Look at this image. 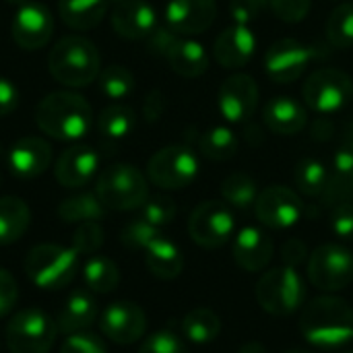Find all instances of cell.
I'll list each match as a JSON object with an SVG mask.
<instances>
[{
    "label": "cell",
    "mask_w": 353,
    "mask_h": 353,
    "mask_svg": "<svg viewBox=\"0 0 353 353\" xmlns=\"http://www.w3.org/2000/svg\"><path fill=\"white\" fill-rule=\"evenodd\" d=\"M35 124L56 141H79L93 126V110L83 95L56 91L37 103Z\"/></svg>",
    "instance_id": "6da1fadb"
},
{
    "label": "cell",
    "mask_w": 353,
    "mask_h": 353,
    "mask_svg": "<svg viewBox=\"0 0 353 353\" xmlns=\"http://www.w3.org/2000/svg\"><path fill=\"white\" fill-rule=\"evenodd\" d=\"M304 339L323 350H335L353 341V308L341 298L312 300L300 319Z\"/></svg>",
    "instance_id": "7a4b0ae2"
},
{
    "label": "cell",
    "mask_w": 353,
    "mask_h": 353,
    "mask_svg": "<svg viewBox=\"0 0 353 353\" xmlns=\"http://www.w3.org/2000/svg\"><path fill=\"white\" fill-rule=\"evenodd\" d=\"M48 68L58 83L66 87H85L99 77L101 60L93 41L83 35H66L52 48Z\"/></svg>",
    "instance_id": "3957f363"
},
{
    "label": "cell",
    "mask_w": 353,
    "mask_h": 353,
    "mask_svg": "<svg viewBox=\"0 0 353 353\" xmlns=\"http://www.w3.org/2000/svg\"><path fill=\"white\" fill-rule=\"evenodd\" d=\"M25 273L41 290H62L79 273V254L72 246L39 244L29 250L25 259Z\"/></svg>",
    "instance_id": "277c9868"
},
{
    "label": "cell",
    "mask_w": 353,
    "mask_h": 353,
    "mask_svg": "<svg viewBox=\"0 0 353 353\" xmlns=\"http://www.w3.org/2000/svg\"><path fill=\"white\" fill-rule=\"evenodd\" d=\"M95 194L105 209L132 211L141 209L149 199V184L134 165L116 163L99 174Z\"/></svg>",
    "instance_id": "5b68a950"
},
{
    "label": "cell",
    "mask_w": 353,
    "mask_h": 353,
    "mask_svg": "<svg viewBox=\"0 0 353 353\" xmlns=\"http://www.w3.org/2000/svg\"><path fill=\"white\" fill-rule=\"evenodd\" d=\"M306 288L294 267H277L267 271L256 283V302L273 316H288L300 310Z\"/></svg>",
    "instance_id": "8992f818"
},
{
    "label": "cell",
    "mask_w": 353,
    "mask_h": 353,
    "mask_svg": "<svg viewBox=\"0 0 353 353\" xmlns=\"http://www.w3.org/2000/svg\"><path fill=\"white\" fill-rule=\"evenodd\" d=\"M58 323L39 308L19 310L6 325L10 353H48L54 347Z\"/></svg>",
    "instance_id": "52a82bcc"
},
{
    "label": "cell",
    "mask_w": 353,
    "mask_h": 353,
    "mask_svg": "<svg viewBox=\"0 0 353 353\" xmlns=\"http://www.w3.org/2000/svg\"><path fill=\"white\" fill-rule=\"evenodd\" d=\"M302 97L304 103L316 114H337L353 99L352 77L339 68H319L306 79Z\"/></svg>",
    "instance_id": "ba28073f"
},
{
    "label": "cell",
    "mask_w": 353,
    "mask_h": 353,
    "mask_svg": "<svg viewBox=\"0 0 353 353\" xmlns=\"http://www.w3.org/2000/svg\"><path fill=\"white\" fill-rule=\"evenodd\" d=\"M199 157L190 147L170 145L159 149L147 163V178L157 188L180 190L190 186L199 176Z\"/></svg>",
    "instance_id": "9c48e42d"
},
{
    "label": "cell",
    "mask_w": 353,
    "mask_h": 353,
    "mask_svg": "<svg viewBox=\"0 0 353 353\" xmlns=\"http://www.w3.org/2000/svg\"><path fill=\"white\" fill-rule=\"evenodd\" d=\"M308 277L323 292L345 290L353 281V252L341 244H323L308 261Z\"/></svg>",
    "instance_id": "30bf717a"
},
{
    "label": "cell",
    "mask_w": 353,
    "mask_h": 353,
    "mask_svg": "<svg viewBox=\"0 0 353 353\" xmlns=\"http://www.w3.org/2000/svg\"><path fill=\"white\" fill-rule=\"evenodd\" d=\"M236 230V219L228 203L221 201H207L201 203L190 219H188V234L201 248L215 250L223 246Z\"/></svg>",
    "instance_id": "8fae6325"
},
{
    "label": "cell",
    "mask_w": 353,
    "mask_h": 353,
    "mask_svg": "<svg viewBox=\"0 0 353 353\" xmlns=\"http://www.w3.org/2000/svg\"><path fill=\"white\" fill-rule=\"evenodd\" d=\"M316 52L310 46H304L298 39L283 37L277 39L265 54V72L275 83H294L298 81L308 64L314 60Z\"/></svg>",
    "instance_id": "7c38bea8"
},
{
    "label": "cell",
    "mask_w": 353,
    "mask_h": 353,
    "mask_svg": "<svg viewBox=\"0 0 353 353\" xmlns=\"http://www.w3.org/2000/svg\"><path fill=\"white\" fill-rule=\"evenodd\" d=\"M254 213L263 225L271 230H288L300 221L304 205L292 188L277 184L259 192Z\"/></svg>",
    "instance_id": "4fadbf2b"
},
{
    "label": "cell",
    "mask_w": 353,
    "mask_h": 353,
    "mask_svg": "<svg viewBox=\"0 0 353 353\" xmlns=\"http://www.w3.org/2000/svg\"><path fill=\"white\" fill-rule=\"evenodd\" d=\"M217 105H219L221 116L228 122H232V124L246 122L248 118L254 116V112L259 108L256 81L244 72H236V74L228 77L219 87Z\"/></svg>",
    "instance_id": "5bb4252c"
},
{
    "label": "cell",
    "mask_w": 353,
    "mask_h": 353,
    "mask_svg": "<svg viewBox=\"0 0 353 353\" xmlns=\"http://www.w3.org/2000/svg\"><path fill=\"white\" fill-rule=\"evenodd\" d=\"M12 39L23 50H39L43 48L54 33V19L48 6L35 0H27L21 4L12 17Z\"/></svg>",
    "instance_id": "9a60e30c"
},
{
    "label": "cell",
    "mask_w": 353,
    "mask_h": 353,
    "mask_svg": "<svg viewBox=\"0 0 353 353\" xmlns=\"http://www.w3.org/2000/svg\"><path fill=\"white\" fill-rule=\"evenodd\" d=\"M165 25L182 35H199L207 31L217 19L215 0H168L165 4Z\"/></svg>",
    "instance_id": "2e32d148"
},
{
    "label": "cell",
    "mask_w": 353,
    "mask_h": 353,
    "mask_svg": "<svg viewBox=\"0 0 353 353\" xmlns=\"http://www.w3.org/2000/svg\"><path fill=\"white\" fill-rule=\"evenodd\" d=\"M99 327L110 341L118 345H130L145 335L147 316L134 302H116L103 310Z\"/></svg>",
    "instance_id": "e0dca14e"
},
{
    "label": "cell",
    "mask_w": 353,
    "mask_h": 353,
    "mask_svg": "<svg viewBox=\"0 0 353 353\" xmlns=\"http://www.w3.org/2000/svg\"><path fill=\"white\" fill-rule=\"evenodd\" d=\"M256 50V35L248 25H230L223 29L215 43H213V56L223 68H242L246 66Z\"/></svg>",
    "instance_id": "ac0fdd59"
},
{
    "label": "cell",
    "mask_w": 353,
    "mask_h": 353,
    "mask_svg": "<svg viewBox=\"0 0 353 353\" xmlns=\"http://www.w3.org/2000/svg\"><path fill=\"white\" fill-rule=\"evenodd\" d=\"M112 27L124 39H147L159 27L157 12L147 0H124L114 8Z\"/></svg>",
    "instance_id": "d6986e66"
},
{
    "label": "cell",
    "mask_w": 353,
    "mask_h": 353,
    "mask_svg": "<svg viewBox=\"0 0 353 353\" xmlns=\"http://www.w3.org/2000/svg\"><path fill=\"white\" fill-rule=\"evenodd\" d=\"M99 170V155L87 145H72L56 161L54 176L66 188H81L95 178Z\"/></svg>",
    "instance_id": "ffe728a7"
},
{
    "label": "cell",
    "mask_w": 353,
    "mask_h": 353,
    "mask_svg": "<svg viewBox=\"0 0 353 353\" xmlns=\"http://www.w3.org/2000/svg\"><path fill=\"white\" fill-rule=\"evenodd\" d=\"M52 163V147L39 137H23L8 151L10 172L21 180H33L41 176Z\"/></svg>",
    "instance_id": "44dd1931"
},
{
    "label": "cell",
    "mask_w": 353,
    "mask_h": 353,
    "mask_svg": "<svg viewBox=\"0 0 353 353\" xmlns=\"http://www.w3.org/2000/svg\"><path fill=\"white\" fill-rule=\"evenodd\" d=\"M234 259L248 273L263 271L273 259V242L261 228H242L234 238Z\"/></svg>",
    "instance_id": "7402d4cb"
},
{
    "label": "cell",
    "mask_w": 353,
    "mask_h": 353,
    "mask_svg": "<svg viewBox=\"0 0 353 353\" xmlns=\"http://www.w3.org/2000/svg\"><path fill=\"white\" fill-rule=\"evenodd\" d=\"M263 120L271 132L279 137H294L304 130L308 122V114H306V108L298 99L279 95L267 101L263 110Z\"/></svg>",
    "instance_id": "603a6c76"
},
{
    "label": "cell",
    "mask_w": 353,
    "mask_h": 353,
    "mask_svg": "<svg viewBox=\"0 0 353 353\" xmlns=\"http://www.w3.org/2000/svg\"><path fill=\"white\" fill-rule=\"evenodd\" d=\"M95 319H97V302L93 298V292L77 290L68 296L56 323H58V331L66 335H74L91 327Z\"/></svg>",
    "instance_id": "cb8c5ba5"
},
{
    "label": "cell",
    "mask_w": 353,
    "mask_h": 353,
    "mask_svg": "<svg viewBox=\"0 0 353 353\" xmlns=\"http://www.w3.org/2000/svg\"><path fill=\"white\" fill-rule=\"evenodd\" d=\"M165 60L176 74L186 77V79H196L205 74L209 68V56H207L205 46L196 39L182 37V35L170 48V52L165 54Z\"/></svg>",
    "instance_id": "d4e9b609"
},
{
    "label": "cell",
    "mask_w": 353,
    "mask_h": 353,
    "mask_svg": "<svg viewBox=\"0 0 353 353\" xmlns=\"http://www.w3.org/2000/svg\"><path fill=\"white\" fill-rule=\"evenodd\" d=\"M112 0H58V12L66 27L74 31H87L97 27Z\"/></svg>",
    "instance_id": "484cf974"
},
{
    "label": "cell",
    "mask_w": 353,
    "mask_h": 353,
    "mask_svg": "<svg viewBox=\"0 0 353 353\" xmlns=\"http://www.w3.org/2000/svg\"><path fill=\"white\" fill-rule=\"evenodd\" d=\"M145 252H147V256H145L147 269L157 279L172 281L184 269V256H182L180 248L163 236H159Z\"/></svg>",
    "instance_id": "4316f807"
},
{
    "label": "cell",
    "mask_w": 353,
    "mask_h": 353,
    "mask_svg": "<svg viewBox=\"0 0 353 353\" xmlns=\"http://www.w3.org/2000/svg\"><path fill=\"white\" fill-rule=\"evenodd\" d=\"M31 223V211L19 196L0 199V246L21 240Z\"/></svg>",
    "instance_id": "83f0119b"
},
{
    "label": "cell",
    "mask_w": 353,
    "mask_h": 353,
    "mask_svg": "<svg viewBox=\"0 0 353 353\" xmlns=\"http://www.w3.org/2000/svg\"><path fill=\"white\" fill-rule=\"evenodd\" d=\"M95 124H97V132L101 134V139L116 143V141L126 139L134 130L137 116L132 108L124 103H112L99 112Z\"/></svg>",
    "instance_id": "f1b7e54d"
},
{
    "label": "cell",
    "mask_w": 353,
    "mask_h": 353,
    "mask_svg": "<svg viewBox=\"0 0 353 353\" xmlns=\"http://www.w3.org/2000/svg\"><path fill=\"white\" fill-rule=\"evenodd\" d=\"M105 215V207L97 194L83 192L68 196L58 205V217L66 223H85V221H99Z\"/></svg>",
    "instance_id": "f546056e"
},
{
    "label": "cell",
    "mask_w": 353,
    "mask_h": 353,
    "mask_svg": "<svg viewBox=\"0 0 353 353\" xmlns=\"http://www.w3.org/2000/svg\"><path fill=\"white\" fill-rule=\"evenodd\" d=\"M238 137L228 126H213L203 132L199 141L201 153L211 161H228L238 153Z\"/></svg>",
    "instance_id": "4dcf8cb0"
},
{
    "label": "cell",
    "mask_w": 353,
    "mask_h": 353,
    "mask_svg": "<svg viewBox=\"0 0 353 353\" xmlns=\"http://www.w3.org/2000/svg\"><path fill=\"white\" fill-rule=\"evenodd\" d=\"M182 331L192 343H211L221 333V321L219 316L209 308H194L190 310L182 321Z\"/></svg>",
    "instance_id": "1f68e13d"
},
{
    "label": "cell",
    "mask_w": 353,
    "mask_h": 353,
    "mask_svg": "<svg viewBox=\"0 0 353 353\" xmlns=\"http://www.w3.org/2000/svg\"><path fill=\"white\" fill-rule=\"evenodd\" d=\"M221 196L228 205L236 209H250L259 199V186L256 180L244 172H234L221 182Z\"/></svg>",
    "instance_id": "d6a6232c"
},
{
    "label": "cell",
    "mask_w": 353,
    "mask_h": 353,
    "mask_svg": "<svg viewBox=\"0 0 353 353\" xmlns=\"http://www.w3.org/2000/svg\"><path fill=\"white\" fill-rule=\"evenodd\" d=\"M83 277L87 290L93 294H110L120 283L118 267L105 256H91L83 267Z\"/></svg>",
    "instance_id": "836d02e7"
},
{
    "label": "cell",
    "mask_w": 353,
    "mask_h": 353,
    "mask_svg": "<svg viewBox=\"0 0 353 353\" xmlns=\"http://www.w3.org/2000/svg\"><path fill=\"white\" fill-rule=\"evenodd\" d=\"M296 178V186L300 192H304L306 196H321L327 188H329V172L327 165L314 157H306L296 165L294 172Z\"/></svg>",
    "instance_id": "e575fe53"
},
{
    "label": "cell",
    "mask_w": 353,
    "mask_h": 353,
    "mask_svg": "<svg viewBox=\"0 0 353 353\" xmlns=\"http://www.w3.org/2000/svg\"><path fill=\"white\" fill-rule=\"evenodd\" d=\"M97 87H99L103 97H108L112 101H120V99H126L132 93L134 77H132V72L126 66L112 64V66H108V68H103L99 72Z\"/></svg>",
    "instance_id": "d590c367"
},
{
    "label": "cell",
    "mask_w": 353,
    "mask_h": 353,
    "mask_svg": "<svg viewBox=\"0 0 353 353\" xmlns=\"http://www.w3.org/2000/svg\"><path fill=\"white\" fill-rule=\"evenodd\" d=\"M327 37L335 48L353 46V2H341L327 19Z\"/></svg>",
    "instance_id": "8d00e7d4"
},
{
    "label": "cell",
    "mask_w": 353,
    "mask_h": 353,
    "mask_svg": "<svg viewBox=\"0 0 353 353\" xmlns=\"http://www.w3.org/2000/svg\"><path fill=\"white\" fill-rule=\"evenodd\" d=\"M159 228L151 225L149 221H145L143 217L130 221L122 234H120V240L126 248H132V250H147L157 238H159Z\"/></svg>",
    "instance_id": "74e56055"
},
{
    "label": "cell",
    "mask_w": 353,
    "mask_h": 353,
    "mask_svg": "<svg viewBox=\"0 0 353 353\" xmlns=\"http://www.w3.org/2000/svg\"><path fill=\"white\" fill-rule=\"evenodd\" d=\"M141 217L155 228H163L174 221L176 217V203L170 196H149L141 207Z\"/></svg>",
    "instance_id": "f35d334b"
},
{
    "label": "cell",
    "mask_w": 353,
    "mask_h": 353,
    "mask_svg": "<svg viewBox=\"0 0 353 353\" xmlns=\"http://www.w3.org/2000/svg\"><path fill=\"white\" fill-rule=\"evenodd\" d=\"M103 230L97 221H85L79 223L72 234V248L77 254H95L103 246Z\"/></svg>",
    "instance_id": "ab89813d"
},
{
    "label": "cell",
    "mask_w": 353,
    "mask_h": 353,
    "mask_svg": "<svg viewBox=\"0 0 353 353\" xmlns=\"http://www.w3.org/2000/svg\"><path fill=\"white\" fill-rule=\"evenodd\" d=\"M275 17L283 23H300L308 17L312 0H267Z\"/></svg>",
    "instance_id": "60d3db41"
},
{
    "label": "cell",
    "mask_w": 353,
    "mask_h": 353,
    "mask_svg": "<svg viewBox=\"0 0 353 353\" xmlns=\"http://www.w3.org/2000/svg\"><path fill=\"white\" fill-rule=\"evenodd\" d=\"M139 353H188V350H186L184 341L180 337H176L174 333L159 331L143 341Z\"/></svg>",
    "instance_id": "b9f144b4"
},
{
    "label": "cell",
    "mask_w": 353,
    "mask_h": 353,
    "mask_svg": "<svg viewBox=\"0 0 353 353\" xmlns=\"http://www.w3.org/2000/svg\"><path fill=\"white\" fill-rule=\"evenodd\" d=\"M267 0H232L230 2V17L236 25H248L254 23L263 8H265Z\"/></svg>",
    "instance_id": "7bdbcfd3"
},
{
    "label": "cell",
    "mask_w": 353,
    "mask_h": 353,
    "mask_svg": "<svg viewBox=\"0 0 353 353\" xmlns=\"http://www.w3.org/2000/svg\"><path fill=\"white\" fill-rule=\"evenodd\" d=\"M60 353H108V350L95 335L81 331V333L68 335Z\"/></svg>",
    "instance_id": "ee69618b"
},
{
    "label": "cell",
    "mask_w": 353,
    "mask_h": 353,
    "mask_svg": "<svg viewBox=\"0 0 353 353\" xmlns=\"http://www.w3.org/2000/svg\"><path fill=\"white\" fill-rule=\"evenodd\" d=\"M331 230L341 240L353 238V205L352 203H339L331 213Z\"/></svg>",
    "instance_id": "f6af8a7d"
},
{
    "label": "cell",
    "mask_w": 353,
    "mask_h": 353,
    "mask_svg": "<svg viewBox=\"0 0 353 353\" xmlns=\"http://www.w3.org/2000/svg\"><path fill=\"white\" fill-rule=\"evenodd\" d=\"M333 168L341 182H353V137L341 143L333 155Z\"/></svg>",
    "instance_id": "bcb514c9"
},
{
    "label": "cell",
    "mask_w": 353,
    "mask_h": 353,
    "mask_svg": "<svg viewBox=\"0 0 353 353\" xmlns=\"http://www.w3.org/2000/svg\"><path fill=\"white\" fill-rule=\"evenodd\" d=\"M19 300V288L14 277L6 271L0 269V316H6Z\"/></svg>",
    "instance_id": "7dc6e473"
},
{
    "label": "cell",
    "mask_w": 353,
    "mask_h": 353,
    "mask_svg": "<svg viewBox=\"0 0 353 353\" xmlns=\"http://www.w3.org/2000/svg\"><path fill=\"white\" fill-rule=\"evenodd\" d=\"M178 37H180L178 33H174L168 25H163V27H157V29L147 37V43H149V50H151L153 54L165 56V54L170 52V48L176 43Z\"/></svg>",
    "instance_id": "c3c4849f"
},
{
    "label": "cell",
    "mask_w": 353,
    "mask_h": 353,
    "mask_svg": "<svg viewBox=\"0 0 353 353\" xmlns=\"http://www.w3.org/2000/svg\"><path fill=\"white\" fill-rule=\"evenodd\" d=\"M19 105V89L4 77H0V118L14 112Z\"/></svg>",
    "instance_id": "681fc988"
},
{
    "label": "cell",
    "mask_w": 353,
    "mask_h": 353,
    "mask_svg": "<svg viewBox=\"0 0 353 353\" xmlns=\"http://www.w3.org/2000/svg\"><path fill=\"white\" fill-rule=\"evenodd\" d=\"M306 252H308V250H306V244L300 242V240H296V238L288 240V242L283 244V248H281V256H283V263H285L288 267H296V265L304 263Z\"/></svg>",
    "instance_id": "f907efd6"
},
{
    "label": "cell",
    "mask_w": 353,
    "mask_h": 353,
    "mask_svg": "<svg viewBox=\"0 0 353 353\" xmlns=\"http://www.w3.org/2000/svg\"><path fill=\"white\" fill-rule=\"evenodd\" d=\"M161 110H163V101H161V95L155 91V93L149 95V99L145 103V116H149L153 120V118H157L161 114Z\"/></svg>",
    "instance_id": "816d5d0a"
},
{
    "label": "cell",
    "mask_w": 353,
    "mask_h": 353,
    "mask_svg": "<svg viewBox=\"0 0 353 353\" xmlns=\"http://www.w3.org/2000/svg\"><path fill=\"white\" fill-rule=\"evenodd\" d=\"M238 353H267V350H265V345H263V343H259V341H250V343L242 345Z\"/></svg>",
    "instance_id": "f5cc1de1"
},
{
    "label": "cell",
    "mask_w": 353,
    "mask_h": 353,
    "mask_svg": "<svg viewBox=\"0 0 353 353\" xmlns=\"http://www.w3.org/2000/svg\"><path fill=\"white\" fill-rule=\"evenodd\" d=\"M8 4H17V6H21V4H25L27 0H6Z\"/></svg>",
    "instance_id": "db71d44e"
},
{
    "label": "cell",
    "mask_w": 353,
    "mask_h": 353,
    "mask_svg": "<svg viewBox=\"0 0 353 353\" xmlns=\"http://www.w3.org/2000/svg\"><path fill=\"white\" fill-rule=\"evenodd\" d=\"M288 353H312V352H306V350H292V352Z\"/></svg>",
    "instance_id": "11a10c76"
},
{
    "label": "cell",
    "mask_w": 353,
    "mask_h": 353,
    "mask_svg": "<svg viewBox=\"0 0 353 353\" xmlns=\"http://www.w3.org/2000/svg\"><path fill=\"white\" fill-rule=\"evenodd\" d=\"M112 2H116V4H118V2H124V0H112Z\"/></svg>",
    "instance_id": "9f6ffc18"
},
{
    "label": "cell",
    "mask_w": 353,
    "mask_h": 353,
    "mask_svg": "<svg viewBox=\"0 0 353 353\" xmlns=\"http://www.w3.org/2000/svg\"><path fill=\"white\" fill-rule=\"evenodd\" d=\"M345 353H353V352H345Z\"/></svg>",
    "instance_id": "6f0895ef"
}]
</instances>
